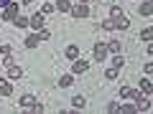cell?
Wrapping results in <instances>:
<instances>
[{"label":"cell","instance_id":"obj_28","mask_svg":"<svg viewBox=\"0 0 153 114\" xmlns=\"http://www.w3.org/2000/svg\"><path fill=\"white\" fill-rule=\"evenodd\" d=\"M102 31H115V23L112 20H102Z\"/></svg>","mask_w":153,"mask_h":114},{"label":"cell","instance_id":"obj_23","mask_svg":"<svg viewBox=\"0 0 153 114\" xmlns=\"http://www.w3.org/2000/svg\"><path fill=\"white\" fill-rule=\"evenodd\" d=\"M140 38H143V41H151V38H153V28H143Z\"/></svg>","mask_w":153,"mask_h":114},{"label":"cell","instance_id":"obj_7","mask_svg":"<svg viewBox=\"0 0 153 114\" xmlns=\"http://www.w3.org/2000/svg\"><path fill=\"white\" fill-rule=\"evenodd\" d=\"M13 94V84L8 79H0V96H10Z\"/></svg>","mask_w":153,"mask_h":114},{"label":"cell","instance_id":"obj_13","mask_svg":"<svg viewBox=\"0 0 153 114\" xmlns=\"http://www.w3.org/2000/svg\"><path fill=\"white\" fill-rule=\"evenodd\" d=\"M64 53H66V58H71V61H74V58H79V46H66V51H64Z\"/></svg>","mask_w":153,"mask_h":114},{"label":"cell","instance_id":"obj_5","mask_svg":"<svg viewBox=\"0 0 153 114\" xmlns=\"http://www.w3.org/2000/svg\"><path fill=\"white\" fill-rule=\"evenodd\" d=\"M87 69H89V61H84V58H74V66H71V71H74V74H84Z\"/></svg>","mask_w":153,"mask_h":114},{"label":"cell","instance_id":"obj_33","mask_svg":"<svg viewBox=\"0 0 153 114\" xmlns=\"http://www.w3.org/2000/svg\"><path fill=\"white\" fill-rule=\"evenodd\" d=\"M31 3H33V0H23V5H31Z\"/></svg>","mask_w":153,"mask_h":114},{"label":"cell","instance_id":"obj_8","mask_svg":"<svg viewBox=\"0 0 153 114\" xmlns=\"http://www.w3.org/2000/svg\"><path fill=\"white\" fill-rule=\"evenodd\" d=\"M33 104H36V96L33 94H23L21 96V109H31Z\"/></svg>","mask_w":153,"mask_h":114},{"label":"cell","instance_id":"obj_10","mask_svg":"<svg viewBox=\"0 0 153 114\" xmlns=\"http://www.w3.org/2000/svg\"><path fill=\"white\" fill-rule=\"evenodd\" d=\"M21 76H23L21 66H16V64H10V66H8V79H21Z\"/></svg>","mask_w":153,"mask_h":114},{"label":"cell","instance_id":"obj_27","mask_svg":"<svg viewBox=\"0 0 153 114\" xmlns=\"http://www.w3.org/2000/svg\"><path fill=\"white\" fill-rule=\"evenodd\" d=\"M51 10H54V5H51V3H44V5H41V13H44V15H49Z\"/></svg>","mask_w":153,"mask_h":114},{"label":"cell","instance_id":"obj_11","mask_svg":"<svg viewBox=\"0 0 153 114\" xmlns=\"http://www.w3.org/2000/svg\"><path fill=\"white\" fill-rule=\"evenodd\" d=\"M112 23H115V28H117V31H128V28H130V20H128V15L117 18V20H112Z\"/></svg>","mask_w":153,"mask_h":114},{"label":"cell","instance_id":"obj_22","mask_svg":"<svg viewBox=\"0 0 153 114\" xmlns=\"http://www.w3.org/2000/svg\"><path fill=\"white\" fill-rule=\"evenodd\" d=\"M120 112H125V114H133V112H138V107H135V104H123V107H120Z\"/></svg>","mask_w":153,"mask_h":114},{"label":"cell","instance_id":"obj_31","mask_svg":"<svg viewBox=\"0 0 153 114\" xmlns=\"http://www.w3.org/2000/svg\"><path fill=\"white\" fill-rule=\"evenodd\" d=\"M31 109H33V112H38V114H41V112H44V109H46V107H44V104H38V102H36V104H33V107H31Z\"/></svg>","mask_w":153,"mask_h":114},{"label":"cell","instance_id":"obj_4","mask_svg":"<svg viewBox=\"0 0 153 114\" xmlns=\"http://www.w3.org/2000/svg\"><path fill=\"white\" fill-rule=\"evenodd\" d=\"M44 23H46V15H44L41 10H38L36 15H31V18H28V26H31V28H36V31H41V28H44Z\"/></svg>","mask_w":153,"mask_h":114},{"label":"cell","instance_id":"obj_20","mask_svg":"<svg viewBox=\"0 0 153 114\" xmlns=\"http://www.w3.org/2000/svg\"><path fill=\"white\" fill-rule=\"evenodd\" d=\"M140 89H143V94H151V91H153V84H151V79H143V81H140Z\"/></svg>","mask_w":153,"mask_h":114},{"label":"cell","instance_id":"obj_15","mask_svg":"<svg viewBox=\"0 0 153 114\" xmlns=\"http://www.w3.org/2000/svg\"><path fill=\"white\" fill-rule=\"evenodd\" d=\"M71 84H74V76H71V74H64V76H61V79H59V86H61V89L71 86Z\"/></svg>","mask_w":153,"mask_h":114},{"label":"cell","instance_id":"obj_29","mask_svg":"<svg viewBox=\"0 0 153 114\" xmlns=\"http://www.w3.org/2000/svg\"><path fill=\"white\" fill-rule=\"evenodd\" d=\"M0 53H3V56H10V46L3 43V46H0Z\"/></svg>","mask_w":153,"mask_h":114},{"label":"cell","instance_id":"obj_26","mask_svg":"<svg viewBox=\"0 0 153 114\" xmlns=\"http://www.w3.org/2000/svg\"><path fill=\"white\" fill-rule=\"evenodd\" d=\"M105 76H107V79H117V69H115V66H110V69L105 71Z\"/></svg>","mask_w":153,"mask_h":114},{"label":"cell","instance_id":"obj_12","mask_svg":"<svg viewBox=\"0 0 153 114\" xmlns=\"http://www.w3.org/2000/svg\"><path fill=\"white\" fill-rule=\"evenodd\" d=\"M138 13H140V15H151V13H153L151 0H143V3H140V8H138Z\"/></svg>","mask_w":153,"mask_h":114},{"label":"cell","instance_id":"obj_19","mask_svg":"<svg viewBox=\"0 0 153 114\" xmlns=\"http://www.w3.org/2000/svg\"><path fill=\"white\" fill-rule=\"evenodd\" d=\"M123 64H125V58H123V53H115V58H112V66H115L117 71H120V69H123Z\"/></svg>","mask_w":153,"mask_h":114},{"label":"cell","instance_id":"obj_24","mask_svg":"<svg viewBox=\"0 0 153 114\" xmlns=\"http://www.w3.org/2000/svg\"><path fill=\"white\" fill-rule=\"evenodd\" d=\"M120 96H123V99H133V89L123 86V89H120Z\"/></svg>","mask_w":153,"mask_h":114},{"label":"cell","instance_id":"obj_9","mask_svg":"<svg viewBox=\"0 0 153 114\" xmlns=\"http://www.w3.org/2000/svg\"><path fill=\"white\" fill-rule=\"evenodd\" d=\"M23 43H26V48H36V46L41 43V41H38V33H31V36H26V41H23Z\"/></svg>","mask_w":153,"mask_h":114},{"label":"cell","instance_id":"obj_21","mask_svg":"<svg viewBox=\"0 0 153 114\" xmlns=\"http://www.w3.org/2000/svg\"><path fill=\"white\" fill-rule=\"evenodd\" d=\"M107 51H112V53H120V51H123V46H120V41H110V46H107Z\"/></svg>","mask_w":153,"mask_h":114},{"label":"cell","instance_id":"obj_34","mask_svg":"<svg viewBox=\"0 0 153 114\" xmlns=\"http://www.w3.org/2000/svg\"><path fill=\"white\" fill-rule=\"evenodd\" d=\"M79 3H84V5H87V0H79Z\"/></svg>","mask_w":153,"mask_h":114},{"label":"cell","instance_id":"obj_1","mask_svg":"<svg viewBox=\"0 0 153 114\" xmlns=\"http://www.w3.org/2000/svg\"><path fill=\"white\" fill-rule=\"evenodd\" d=\"M18 13H21V5H18V3H16V0H10V3H8V5L5 8H3V13H0V18H3V20H16V15H18Z\"/></svg>","mask_w":153,"mask_h":114},{"label":"cell","instance_id":"obj_32","mask_svg":"<svg viewBox=\"0 0 153 114\" xmlns=\"http://www.w3.org/2000/svg\"><path fill=\"white\" fill-rule=\"evenodd\" d=\"M8 3H10V0H0V8H5V5H8Z\"/></svg>","mask_w":153,"mask_h":114},{"label":"cell","instance_id":"obj_3","mask_svg":"<svg viewBox=\"0 0 153 114\" xmlns=\"http://www.w3.org/2000/svg\"><path fill=\"white\" fill-rule=\"evenodd\" d=\"M71 18H76V20H82V18H87L89 15V8L84 5V3H76V5H71Z\"/></svg>","mask_w":153,"mask_h":114},{"label":"cell","instance_id":"obj_18","mask_svg":"<svg viewBox=\"0 0 153 114\" xmlns=\"http://www.w3.org/2000/svg\"><path fill=\"white\" fill-rule=\"evenodd\" d=\"M13 26H18V28H28V18L18 13V15H16V20H13Z\"/></svg>","mask_w":153,"mask_h":114},{"label":"cell","instance_id":"obj_25","mask_svg":"<svg viewBox=\"0 0 153 114\" xmlns=\"http://www.w3.org/2000/svg\"><path fill=\"white\" fill-rule=\"evenodd\" d=\"M51 38V33L46 31V28H41V31H38V41H49Z\"/></svg>","mask_w":153,"mask_h":114},{"label":"cell","instance_id":"obj_16","mask_svg":"<svg viewBox=\"0 0 153 114\" xmlns=\"http://www.w3.org/2000/svg\"><path fill=\"white\" fill-rule=\"evenodd\" d=\"M123 15H125V13H123L120 5H112V8H110V18H112V20H117V18H123Z\"/></svg>","mask_w":153,"mask_h":114},{"label":"cell","instance_id":"obj_30","mask_svg":"<svg viewBox=\"0 0 153 114\" xmlns=\"http://www.w3.org/2000/svg\"><path fill=\"white\" fill-rule=\"evenodd\" d=\"M107 112H120V104H117V102H112V104L107 107Z\"/></svg>","mask_w":153,"mask_h":114},{"label":"cell","instance_id":"obj_14","mask_svg":"<svg viewBox=\"0 0 153 114\" xmlns=\"http://www.w3.org/2000/svg\"><path fill=\"white\" fill-rule=\"evenodd\" d=\"M56 10L59 13H69L71 10V0H59V3H56Z\"/></svg>","mask_w":153,"mask_h":114},{"label":"cell","instance_id":"obj_17","mask_svg":"<svg viewBox=\"0 0 153 114\" xmlns=\"http://www.w3.org/2000/svg\"><path fill=\"white\" fill-rule=\"evenodd\" d=\"M71 107H74V109H84V107H87V99H84V96H74V99H71Z\"/></svg>","mask_w":153,"mask_h":114},{"label":"cell","instance_id":"obj_6","mask_svg":"<svg viewBox=\"0 0 153 114\" xmlns=\"http://www.w3.org/2000/svg\"><path fill=\"white\" fill-rule=\"evenodd\" d=\"M105 58H107V46L94 43V61H105Z\"/></svg>","mask_w":153,"mask_h":114},{"label":"cell","instance_id":"obj_2","mask_svg":"<svg viewBox=\"0 0 153 114\" xmlns=\"http://www.w3.org/2000/svg\"><path fill=\"white\" fill-rule=\"evenodd\" d=\"M133 99H135L138 112H148V109H151V104H148V94H143V91H133Z\"/></svg>","mask_w":153,"mask_h":114}]
</instances>
